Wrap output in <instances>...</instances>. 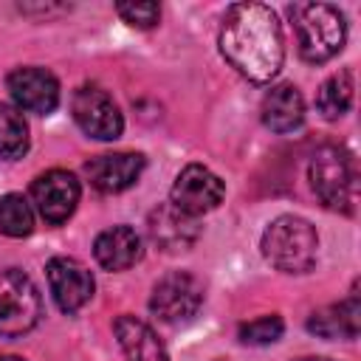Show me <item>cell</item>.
<instances>
[{"instance_id":"6da1fadb","label":"cell","mask_w":361,"mask_h":361,"mask_svg":"<svg viewBox=\"0 0 361 361\" xmlns=\"http://www.w3.org/2000/svg\"><path fill=\"white\" fill-rule=\"evenodd\" d=\"M220 54L248 82H271L285 62V39L279 17L265 3L228 6L220 25Z\"/></svg>"},{"instance_id":"7402d4cb","label":"cell","mask_w":361,"mask_h":361,"mask_svg":"<svg viewBox=\"0 0 361 361\" xmlns=\"http://www.w3.org/2000/svg\"><path fill=\"white\" fill-rule=\"evenodd\" d=\"M116 14L133 25V28H155L161 20V6L158 3H116Z\"/></svg>"},{"instance_id":"9a60e30c","label":"cell","mask_w":361,"mask_h":361,"mask_svg":"<svg viewBox=\"0 0 361 361\" xmlns=\"http://www.w3.org/2000/svg\"><path fill=\"white\" fill-rule=\"evenodd\" d=\"M113 333L118 338L124 361H169L164 341L155 336V330L147 322L124 313L113 322Z\"/></svg>"},{"instance_id":"cb8c5ba5","label":"cell","mask_w":361,"mask_h":361,"mask_svg":"<svg viewBox=\"0 0 361 361\" xmlns=\"http://www.w3.org/2000/svg\"><path fill=\"white\" fill-rule=\"evenodd\" d=\"M296 361H333V358H296Z\"/></svg>"},{"instance_id":"44dd1931","label":"cell","mask_w":361,"mask_h":361,"mask_svg":"<svg viewBox=\"0 0 361 361\" xmlns=\"http://www.w3.org/2000/svg\"><path fill=\"white\" fill-rule=\"evenodd\" d=\"M282 330H285V322H282L276 313H271V316H259V319H254V322L240 324L237 336H240L243 344L265 347V344H274V341L282 336Z\"/></svg>"},{"instance_id":"52a82bcc","label":"cell","mask_w":361,"mask_h":361,"mask_svg":"<svg viewBox=\"0 0 361 361\" xmlns=\"http://www.w3.org/2000/svg\"><path fill=\"white\" fill-rule=\"evenodd\" d=\"M71 113H73V121L79 124V130L96 141H116L124 130V116H121L118 104L99 85H82L73 93Z\"/></svg>"},{"instance_id":"8992f818","label":"cell","mask_w":361,"mask_h":361,"mask_svg":"<svg viewBox=\"0 0 361 361\" xmlns=\"http://www.w3.org/2000/svg\"><path fill=\"white\" fill-rule=\"evenodd\" d=\"M203 282L189 274V271H169L164 274L149 293V310L166 322V324H178V322H189L200 305H203Z\"/></svg>"},{"instance_id":"d6986e66","label":"cell","mask_w":361,"mask_h":361,"mask_svg":"<svg viewBox=\"0 0 361 361\" xmlns=\"http://www.w3.org/2000/svg\"><path fill=\"white\" fill-rule=\"evenodd\" d=\"M28 152V121L20 107L0 102V158L17 161Z\"/></svg>"},{"instance_id":"4fadbf2b","label":"cell","mask_w":361,"mask_h":361,"mask_svg":"<svg viewBox=\"0 0 361 361\" xmlns=\"http://www.w3.org/2000/svg\"><path fill=\"white\" fill-rule=\"evenodd\" d=\"M147 234L161 251L175 254V251H186L197 243L200 226H197V217L183 214L172 203H161L147 217Z\"/></svg>"},{"instance_id":"ba28073f","label":"cell","mask_w":361,"mask_h":361,"mask_svg":"<svg viewBox=\"0 0 361 361\" xmlns=\"http://www.w3.org/2000/svg\"><path fill=\"white\" fill-rule=\"evenodd\" d=\"M223 195H226V183L209 166L189 164L178 172L175 183L169 189V203L189 217H200V214L217 209Z\"/></svg>"},{"instance_id":"ac0fdd59","label":"cell","mask_w":361,"mask_h":361,"mask_svg":"<svg viewBox=\"0 0 361 361\" xmlns=\"http://www.w3.org/2000/svg\"><path fill=\"white\" fill-rule=\"evenodd\" d=\"M353 104V71H338L322 82L316 90V110L327 118L336 121L341 118Z\"/></svg>"},{"instance_id":"277c9868","label":"cell","mask_w":361,"mask_h":361,"mask_svg":"<svg viewBox=\"0 0 361 361\" xmlns=\"http://www.w3.org/2000/svg\"><path fill=\"white\" fill-rule=\"evenodd\" d=\"M310 189L319 203L330 212H353L355 203V164L353 155L341 147H319L307 166Z\"/></svg>"},{"instance_id":"5b68a950","label":"cell","mask_w":361,"mask_h":361,"mask_svg":"<svg viewBox=\"0 0 361 361\" xmlns=\"http://www.w3.org/2000/svg\"><path fill=\"white\" fill-rule=\"evenodd\" d=\"M42 296L20 268L0 271V336L17 338L39 324Z\"/></svg>"},{"instance_id":"7a4b0ae2","label":"cell","mask_w":361,"mask_h":361,"mask_svg":"<svg viewBox=\"0 0 361 361\" xmlns=\"http://www.w3.org/2000/svg\"><path fill=\"white\" fill-rule=\"evenodd\" d=\"M262 257L282 274H305L319 254V234L310 220L296 214H279L262 231Z\"/></svg>"},{"instance_id":"ffe728a7","label":"cell","mask_w":361,"mask_h":361,"mask_svg":"<svg viewBox=\"0 0 361 361\" xmlns=\"http://www.w3.org/2000/svg\"><path fill=\"white\" fill-rule=\"evenodd\" d=\"M34 228V209L31 203L17 195L8 192L0 197V231L6 237H28Z\"/></svg>"},{"instance_id":"3957f363","label":"cell","mask_w":361,"mask_h":361,"mask_svg":"<svg viewBox=\"0 0 361 361\" xmlns=\"http://www.w3.org/2000/svg\"><path fill=\"white\" fill-rule=\"evenodd\" d=\"M296 39H299V56L310 65H322L333 59L347 39V23L344 14L336 6L327 3H299L290 8Z\"/></svg>"},{"instance_id":"30bf717a","label":"cell","mask_w":361,"mask_h":361,"mask_svg":"<svg viewBox=\"0 0 361 361\" xmlns=\"http://www.w3.org/2000/svg\"><path fill=\"white\" fill-rule=\"evenodd\" d=\"M45 274H48L51 296H54V302H56V307L62 313L82 310L90 302L93 290H96L93 274L79 259H73V257H54V259H48Z\"/></svg>"},{"instance_id":"5bb4252c","label":"cell","mask_w":361,"mask_h":361,"mask_svg":"<svg viewBox=\"0 0 361 361\" xmlns=\"http://www.w3.org/2000/svg\"><path fill=\"white\" fill-rule=\"evenodd\" d=\"M141 254H144V243L138 231L130 226L104 228L93 243V257L104 271H127L141 259Z\"/></svg>"},{"instance_id":"9c48e42d","label":"cell","mask_w":361,"mask_h":361,"mask_svg":"<svg viewBox=\"0 0 361 361\" xmlns=\"http://www.w3.org/2000/svg\"><path fill=\"white\" fill-rule=\"evenodd\" d=\"M79 195H82L79 180L68 169H48L42 175H37L31 183V200H34L39 217L51 226L65 223L76 212Z\"/></svg>"},{"instance_id":"2e32d148","label":"cell","mask_w":361,"mask_h":361,"mask_svg":"<svg viewBox=\"0 0 361 361\" xmlns=\"http://www.w3.org/2000/svg\"><path fill=\"white\" fill-rule=\"evenodd\" d=\"M262 124L271 133H293L305 121V99L296 85H274L262 99Z\"/></svg>"},{"instance_id":"8fae6325","label":"cell","mask_w":361,"mask_h":361,"mask_svg":"<svg viewBox=\"0 0 361 361\" xmlns=\"http://www.w3.org/2000/svg\"><path fill=\"white\" fill-rule=\"evenodd\" d=\"M6 87L14 99V107L37 113V116H48L59 104V82L45 68H34V65L14 68L6 76Z\"/></svg>"},{"instance_id":"d4e9b609","label":"cell","mask_w":361,"mask_h":361,"mask_svg":"<svg viewBox=\"0 0 361 361\" xmlns=\"http://www.w3.org/2000/svg\"><path fill=\"white\" fill-rule=\"evenodd\" d=\"M214 361H226V358H214Z\"/></svg>"},{"instance_id":"7c38bea8","label":"cell","mask_w":361,"mask_h":361,"mask_svg":"<svg viewBox=\"0 0 361 361\" xmlns=\"http://www.w3.org/2000/svg\"><path fill=\"white\" fill-rule=\"evenodd\" d=\"M144 164L147 161L141 152H104L85 164V175L90 178L93 189L104 195H118L141 178Z\"/></svg>"},{"instance_id":"e0dca14e","label":"cell","mask_w":361,"mask_h":361,"mask_svg":"<svg viewBox=\"0 0 361 361\" xmlns=\"http://www.w3.org/2000/svg\"><path fill=\"white\" fill-rule=\"evenodd\" d=\"M361 327V302L353 290L344 302L327 305L307 319V330L322 338H355Z\"/></svg>"},{"instance_id":"603a6c76","label":"cell","mask_w":361,"mask_h":361,"mask_svg":"<svg viewBox=\"0 0 361 361\" xmlns=\"http://www.w3.org/2000/svg\"><path fill=\"white\" fill-rule=\"evenodd\" d=\"M0 361H23L20 355H0Z\"/></svg>"}]
</instances>
